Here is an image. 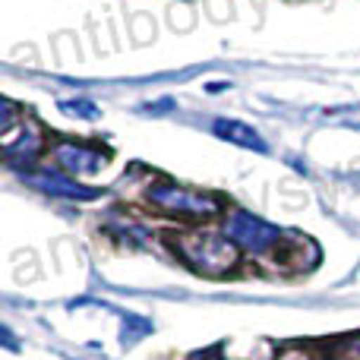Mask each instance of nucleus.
<instances>
[{"label":"nucleus","mask_w":360,"mask_h":360,"mask_svg":"<svg viewBox=\"0 0 360 360\" xmlns=\"http://www.w3.org/2000/svg\"><path fill=\"white\" fill-rule=\"evenodd\" d=\"M180 253L199 272H224L237 262V250L231 240L218 234H209V231H196L190 237H180Z\"/></svg>","instance_id":"1"},{"label":"nucleus","mask_w":360,"mask_h":360,"mask_svg":"<svg viewBox=\"0 0 360 360\" xmlns=\"http://www.w3.org/2000/svg\"><path fill=\"white\" fill-rule=\"evenodd\" d=\"M152 199L162 205H168V209H177V212H199V215H205V212H218L221 205H218V199H209L202 196V193H186V190H152Z\"/></svg>","instance_id":"2"},{"label":"nucleus","mask_w":360,"mask_h":360,"mask_svg":"<svg viewBox=\"0 0 360 360\" xmlns=\"http://www.w3.org/2000/svg\"><path fill=\"white\" fill-rule=\"evenodd\" d=\"M215 133H218V136H224L228 143H237V146H253V149H262L259 133H253L250 127L237 124V120H218V124H215Z\"/></svg>","instance_id":"3"},{"label":"nucleus","mask_w":360,"mask_h":360,"mask_svg":"<svg viewBox=\"0 0 360 360\" xmlns=\"http://www.w3.org/2000/svg\"><path fill=\"white\" fill-rule=\"evenodd\" d=\"M57 155H60V162H73V171H76V165H79V171H95L101 165L98 152L73 149V146H60V149H57Z\"/></svg>","instance_id":"4"},{"label":"nucleus","mask_w":360,"mask_h":360,"mask_svg":"<svg viewBox=\"0 0 360 360\" xmlns=\"http://www.w3.org/2000/svg\"><path fill=\"white\" fill-rule=\"evenodd\" d=\"M335 357L338 360H360V335L357 338H348L335 348Z\"/></svg>","instance_id":"5"}]
</instances>
